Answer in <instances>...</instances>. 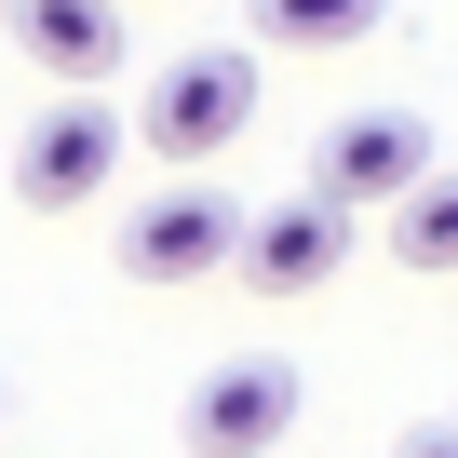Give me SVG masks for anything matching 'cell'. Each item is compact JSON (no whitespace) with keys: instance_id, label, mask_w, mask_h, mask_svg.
Instances as JSON below:
<instances>
[{"instance_id":"obj_1","label":"cell","mask_w":458,"mask_h":458,"mask_svg":"<svg viewBox=\"0 0 458 458\" xmlns=\"http://www.w3.org/2000/svg\"><path fill=\"white\" fill-rule=\"evenodd\" d=\"M243 122H257V55H243V41H202V55H175V68L148 81V108H135V135H148L162 162H216Z\"/></svg>"},{"instance_id":"obj_2","label":"cell","mask_w":458,"mask_h":458,"mask_svg":"<svg viewBox=\"0 0 458 458\" xmlns=\"http://www.w3.org/2000/svg\"><path fill=\"white\" fill-rule=\"evenodd\" d=\"M122 148H135V122H122L95 81H81V95H55V108L14 135V189H28L41 216H68V202H95V189L122 175Z\"/></svg>"},{"instance_id":"obj_3","label":"cell","mask_w":458,"mask_h":458,"mask_svg":"<svg viewBox=\"0 0 458 458\" xmlns=\"http://www.w3.org/2000/svg\"><path fill=\"white\" fill-rule=\"evenodd\" d=\"M229 243H243V202L229 189H148L135 216H122V270L135 284H202V270H229Z\"/></svg>"},{"instance_id":"obj_4","label":"cell","mask_w":458,"mask_h":458,"mask_svg":"<svg viewBox=\"0 0 458 458\" xmlns=\"http://www.w3.org/2000/svg\"><path fill=\"white\" fill-rule=\"evenodd\" d=\"M284 431H297V364L284 351H229L189 391V458H270Z\"/></svg>"},{"instance_id":"obj_5","label":"cell","mask_w":458,"mask_h":458,"mask_svg":"<svg viewBox=\"0 0 458 458\" xmlns=\"http://www.w3.org/2000/svg\"><path fill=\"white\" fill-rule=\"evenodd\" d=\"M418 175H431V122H404V108H364V122H337L310 148V189L351 202V216H391Z\"/></svg>"},{"instance_id":"obj_6","label":"cell","mask_w":458,"mask_h":458,"mask_svg":"<svg viewBox=\"0 0 458 458\" xmlns=\"http://www.w3.org/2000/svg\"><path fill=\"white\" fill-rule=\"evenodd\" d=\"M337 257H351V202H324V189H297L284 216H243V243H229V270L257 297H310V284H337Z\"/></svg>"},{"instance_id":"obj_7","label":"cell","mask_w":458,"mask_h":458,"mask_svg":"<svg viewBox=\"0 0 458 458\" xmlns=\"http://www.w3.org/2000/svg\"><path fill=\"white\" fill-rule=\"evenodd\" d=\"M14 41H28V68H55L68 95H81V81H108V68L135 55L122 0H14Z\"/></svg>"},{"instance_id":"obj_8","label":"cell","mask_w":458,"mask_h":458,"mask_svg":"<svg viewBox=\"0 0 458 458\" xmlns=\"http://www.w3.org/2000/svg\"><path fill=\"white\" fill-rule=\"evenodd\" d=\"M257 14V55H351L391 0H243Z\"/></svg>"},{"instance_id":"obj_9","label":"cell","mask_w":458,"mask_h":458,"mask_svg":"<svg viewBox=\"0 0 458 458\" xmlns=\"http://www.w3.org/2000/svg\"><path fill=\"white\" fill-rule=\"evenodd\" d=\"M391 257H404V270H458V162H431V175L391 202Z\"/></svg>"},{"instance_id":"obj_10","label":"cell","mask_w":458,"mask_h":458,"mask_svg":"<svg viewBox=\"0 0 458 458\" xmlns=\"http://www.w3.org/2000/svg\"><path fill=\"white\" fill-rule=\"evenodd\" d=\"M404 458H458V431H418V445H404Z\"/></svg>"},{"instance_id":"obj_11","label":"cell","mask_w":458,"mask_h":458,"mask_svg":"<svg viewBox=\"0 0 458 458\" xmlns=\"http://www.w3.org/2000/svg\"><path fill=\"white\" fill-rule=\"evenodd\" d=\"M0 404H14V377H0Z\"/></svg>"}]
</instances>
